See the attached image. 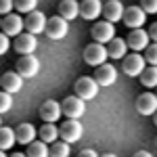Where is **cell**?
<instances>
[{"label":"cell","mask_w":157,"mask_h":157,"mask_svg":"<svg viewBox=\"0 0 157 157\" xmlns=\"http://www.w3.org/2000/svg\"><path fill=\"white\" fill-rule=\"evenodd\" d=\"M128 29H138L143 27L147 21V13L143 11V6H128L124 13V19H121Z\"/></svg>","instance_id":"obj_10"},{"label":"cell","mask_w":157,"mask_h":157,"mask_svg":"<svg viewBox=\"0 0 157 157\" xmlns=\"http://www.w3.org/2000/svg\"><path fill=\"white\" fill-rule=\"evenodd\" d=\"M94 80H97L98 86H113V84H115V80H117V69H115L113 65L105 63V65L97 67Z\"/></svg>","instance_id":"obj_15"},{"label":"cell","mask_w":157,"mask_h":157,"mask_svg":"<svg viewBox=\"0 0 157 157\" xmlns=\"http://www.w3.org/2000/svg\"><path fill=\"white\" fill-rule=\"evenodd\" d=\"M140 84L145 88H157V67L155 65L147 67L145 71L140 73Z\"/></svg>","instance_id":"obj_26"},{"label":"cell","mask_w":157,"mask_h":157,"mask_svg":"<svg viewBox=\"0 0 157 157\" xmlns=\"http://www.w3.org/2000/svg\"><path fill=\"white\" fill-rule=\"evenodd\" d=\"M103 13V2L101 0H82L80 4V15L88 19V21H94L98 19V15Z\"/></svg>","instance_id":"obj_19"},{"label":"cell","mask_w":157,"mask_h":157,"mask_svg":"<svg viewBox=\"0 0 157 157\" xmlns=\"http://www.w3.org/2000/svg\"><path fill=\"white\" fill-rule=\"evenodd\" d=\"M86 101H82L80 97H67L63 103H61V109H63V115H67L69 120H80L86 111Z\"/></svg>","instance_id":"obj_7"},{"label":"cell","mask_w":157,"mask_h":157,"mask_svg":"<svg viewBox=\"0 0 157 157\" xmlns=\"http://www.w3.org/2000/svg\"><path fill=\"white\" fill-rule=\"evenodd\" d=\"M90 34H92V38L97 40L98 44H109L115 38V27H113V23H109V21H97V23L92 25Z\"/></svg>","instance_id":"obj_8"},{"label":"cell","mask_w":157,"mask_h":157,"mask_svg":"<svg viewBox=\"0 0 157 157\" xmlns=\"http://www.w3.org/2000/svg\"><path fill=\"white\" fill-rule=\"evenodd\" d=\"M27 157H50V149L46 147L44 140H34L27 145Z\"/></svg>","instance_id":"obj_23"},{"label":"cell","mask_w":157,"mask_h":157,"mask_svg":"<svg viewBox=\"0 0 157 157\" xmlns=\"http://www.w3.org/2000/svg\"><path fill=\"white\" fill-rule=\"evenodd\" d=\"M15 143H17L15 130H13V128H6V126H4V128L0 130V149H2V151H9V149H11V147L15 145Z\"/></svg>","instance_id":"obj_25"},{"label":"cell","mask_w":157,"mask_h":157,"mask_svg":"<svg viewBox=\"0 0 157 157\" xmlns=\"http://www.w3.org/2000/svg\"><path fill=\"white\" fill-rule=\"evenodd\" d=\"M140 6L147 15H155L157 13V0H140Z\"/></svg>","instance_id":"obj_31"},{"label":"cell","mask_w":157,"mask_h":157,"mask_svg":"<svg viewBox=\"0 0 157 157\" xmlns=\"http://www.w3.org/2000/svg\"><path fill=\"white\" fill-rule=\"evenodd\" d=\"M78 157H101V155H97V151H92V149H84V151H80Z\"/></svg>","instance_id":"obj_34"},{"label":"cell","mask_w":157,"mask_h":157,"mask_svg":"<svg viewBox=\"0 0 157 157\" xmlns=\"http://www.w3.org/2000/svg\"><path fill=\"white\" fill-rule=\"evenodd\" d=\"M13 6H15V0H0V13H2V17L13 13Z\"/></svg>","instance_id":"obj_32"},{"label":"cell","mask_w":157,"mask_h":157,"mask_svg":"<svg viewBox=\"0 0 157 157\" xmlns=\"http://www.w3.org/2000/svg\"><path fill=\"white\" fill-rule=\"evenodd\" d=\"M59 15L65 21H71L80 15V4L75 0H61L59 2Z\"/></svg>","instance_id":"obj_21"},{"label":"cell","mask_w":157,"mask_h":157,"mask_svg":"<svg viewBox=\"0 0 157 157\" xmlns=\"http://www.w3.org/2000/svg\"><path fill=\"white\" fill-rule=\"evenodd\" d=\"M11 157H27V155H25V153H13Z\"/></svg>","instance_id":"obj_37"},{"label":"cell","mask_w":157,"mask_h":157,"mask_svg":"<svg viewBox=\"0 0 157 157\" xmlns=\"http://www.w3.org/2000/svg\"><path fill=\"white\" fill-rule=\"evenodd\" d=\"M15 136H17V143L27 147L29 143H34V138H36V128L32 124H19L17 130H15Z\"/></svg>","instance_id":"obj_20"},{"label":"cell","mask_w":157,"mask_h":157,"mask_svg":"<svg viewBox=\"0 0 157 157\" xmlns=\"http://www.w3.org/2000/svg\"><path fill=\"white\" fill-rule=\"evenodd\" d=\"M44 27H46V17L42 15L40 11H32L27 13V17H25V29L29 32V34H42L44 32Z\"/></svg>","instance_id":"obj_17"},{"label":"cell","mask_w":157,"mask_h":157,"mask_svg":"<svg viewBox=\"0 0 157 157\" xmlns=\"http://www.w3.org/2000/svg\"><path fill=\"white\" fill-rule=\"evenodd\" d=\"M155 145H157V138H155Z\"/></svg>","instance_id":"obj_41"},{"label":"cell","mask_w":157,"mask_h":157,"mask_svg":"<svg viewBox=\"0 0 157 157\" xmlns=\"http://www.w3.org/2000/svg\"><path fill=\"white\" fill-rule=\"evenodd\" d=\"M147 63H151V65H155L157 67V42H153V44H149L147 46Z\"/></svg>","instance_id":"obj_30"},{"label":"cell","mask_w":157,"mask_h":157,"mask_svg":"<svg viewBox=\"0 0 157 157\" xmlns=\"http://www.w3.org/2000/svg\"><path fill=\"white\" fill-rule=\"evenodd\" d=\"M13 107V94H9V92H0V111L2 113H6L9 109Z\"/></svg>","instance_id":"obj_29"},{"label":"cell","mask_w":157,"mask_h":157,"mask_svg":"<svg viewBox=\"0 0 157 157\" xmlns=\"http://www.w3.org/2000/svg\"><path fill=\"white\" fill-rule=\"evenodd\" d=\"M136 111L140 115H155L157 113V94L153 92H143L140 97L136 98Z\"/></svg>","instance_id":"obj_11"},{"label":"cell","mask_w":157,"mask_h":157,"mask_svg":"<svg viewBox=\"0 0 157 157\" xmlns=\"http://www.w3.org/2000/svg\"><path fill=\"white\" fill-rule=\"evenodd\" d=\"M0 86H2L4 92L15 94V92H19V90L23 88V78H21L17 71H6L4 75H2V80H0Z\"/></svg>","instance_id":"obj_18"},{"label":"cell","mask_w":157,"mask_h":157,"mask_svg":"<svg viewBox=\"0 0 157 157\" xmlns=\"http://www.w3.org/2000/svg\"><path fill=\"white\" fill-rule=\"evenodd\" d=\"M109 59V52H107V46L105 44H98V42H92V44H88L84 48V61L88 65H92V67H101V65H105Z\"/></svg>","instance_id":"obj_1"},{"label":"cell","mask_w":157,"mask_h":157,"mask_svg":"<svg viewBox=\"0 0 157 157\" xmlns=\"http://www.w3.org/2000/svg\"><path fill=\"white\" fill-rule=\"evenodd\" d=\"M71 155V147L65 140H57L50 147V157H69Z\"/></svg>","instance_id":"obj_27"},{"label":"cell","mask_w":157,"mask_h":157,"mask_svg":"<svg viewBox=\"0 0 157 157\" xmlns=\"http://www.w3.org/2000/svg\"><path fill=\"white\" fill-rule=\"evenodd\" d=\"M44 32H46V36H48L50 40H63V38L67 36V32H69V23H67L61 15H57V17L46 19Z\"/></svg>","instance_id":"obj_4"},{"label":"cell","mask_w":157,"mask_h":157,"mask_svg":"<svg viewBox=\"0 0 157 157\" xmlns=\"http://www.w3.org/2000/svg\"><path fill=\"white\" fill-rule=\"evenodd\" d=\"M132 157H153V155H151L149 151H136V153H134Z\"/></svg>","instance_id":"obj_36"},{"label":"cell","mask_w":157,"mask_h":157,"mask_svg":"<svg viewBox=\"0 0 157 157\" xmlns=\"http://www.w3.org/2000/svg\"><path fill=\"white\" fill-rule=\"evenodd\" d=\"M124 13H126V9H124V4L120 0H109L107 4H103V15H105V21H109V23L121 21Z\"/></svg>","instance_id":"obj_16"},{"label":"cell","mask_w":157,"mask_h":157,"mask_svg":"<svg viewBox=\"0 0 157 157\" xmlns=\"http://www.w3.org/2000/svg\"><path fill=\"white\" fill-rule=\"evenodd\" d=\"M73 90H75V97H80L82 101H92L98 94V84L94 78H80L73 84Z\"/></svg>","instance_id":"obj_3"},{"label":"cell","mask_w":157,"mask_h":157,"mask_svg":"<svg viewBox=\"0 0 157 157\" xmlns=\"http://www.w3.org/2000/svg\"><path fill=\"white\" fill-rule=\"evenodd\" d=\"M0 27H2V34L9 38H17L19 34H23V27H25V21L19 17V15H15V13H9V15H4L2 17V21H0Z\"/></svg>","instance_id":"obj_5"},{"label":"cell","mask_w":157,"mask_h":157,"mask_svg":"<svg viewBox=\"0 0 157 157\" xmlns=\"http://www.w3.org/2000/svg\"><path fill=\"white\" fill-rule=\"evenodd\" d=\"M82 134H84V128H82V124L78 120H67L63 121V126L59 128V136L65 140V143H75V140H80L82 138Z\"/></svg>","instance_id":"obj_6"},{"label":"cell","mask_w":157,"mask_h":157,"mask_svg":"<svg viewBox=\"0 0 157 157\" xmlns=\"http://www.w3.org/2000/svg\"><path fill=\"white\" fill-rule=\"evenodd\" d=\"M0 157H9V155H6V153H4V151H2V153H0Z\"/></svg>","instance_id":"obj_40"},{"label":"cell","mask_w":157,"mask_h":157,"mask_svg":"<svg viewBox=\"0 0 157 157\" xmlns=\"http://www.w3.org/2000/svg\"><path fill=\"white\" fill-rule=\"evenodd\" d=\"M153 124H155V126H157V113H155V115H153Z\"/></svg>","instance_id":"obj_39"},{"label":"cell","mask_w":157,"mask_h":157,"mask_svg":"<svg viewBox=\"0 0 157 157\" xmlns=\"http://www.w3.org/2000/svg\"><path fill=\"white\" fill-rule=\"evenodd\" d=\"M107 52H109L111 59H124L126 52H128V42L121 40V38H113L107 46Z\"/></svg>","instance_id":"obj_22"},{"label":"cell","mask_w":157,"mask_h":157,"mask_svg":"<svg viewBox=\"0 0 157 157\" xmlns=\"http://www.w3.org/2000/svg\"><path fill=\"white\" fill-rule=\"evenodd\" d=\"M38 134H40V140H44L46 145H48V143H57V138H59V128H57L55 124H44Z\"/></svg>","instance_id":"obj_24"},{"label":"cell","mask_w":157,"mask_h":157,"mask_svg":"<svg viewBox=\"0 0 157 157\" xmlns=\"http://www.w3.org/2000/svg\"><path fill=\"white\" fill-rule=\"evenodd\" d=\"M36 6H38V0H15V9L19 13H32V11H36Z\"/></svg>","instance_id":"obj_28"},{"label":"cell","mask_w":157,"mask_h":157,"mask_svg":"<svg viewBox=\"0 0 157 157\" xmlns=\"http://www.w3.org/2000/svg\"><path fill=\"white\" fill-rule=\"evenodd\" d=\"M121 69L128 78H140V73L147 69V59L140 57L138 52H132L130 57L126 55L124 57V63H121Z\"/></svg>","instance_id":"obj_2"},{"label":"cell","mask_w":157,"mask_h":157,"mask_svg":"<svg viewBox=\"0 0 157 157\" xmlns=\"http://www.w3.org/2000/svg\"><path fill=\"white\" fill-rule=\"evenodd\" d=\"M15 71L19 73L21 78H34L40 71V61L34 55H23L21 59L17 61V69Z\"/></svg>","instance_id":"obj_9"},{"label":"cell","mask_w":157,"mask_h":157,"mask_svg":"<svg viewBox=\"0 0 157 157\" xmlns=\"http://www.w3.org/2000/svg\"><path fill=\"white\" fill-rule=\"evenodd\" d=\"M9 46H11V40H9V36L2 34V36H0V52L4 55V52L9 50Z\"/></svg>","instance_id":"obj_33"},{"label":"cell","mask_w":157,"mask_h":157,"mask_svg":"<svg viewBox=\"0 0 157 157\" xmlns=\"http://www.w3.org/2000/svg\"><path fill=\"white\" fill-rule=\"evenodd\" d=\"M36 46H38V40L29 32H23V34H19V36L15 38V50L19 55H32L36 50Z\"/></svg>","instance_id":"obj_13"},{"label":"cell","mask_w":157,"mask_h":157,"mask_svg":"<svg viewBox=\"0 0 157 157\" xmlns=\"http://www.w3.org/2000/svg\"><path fill=\"white\" fill-rule=\"evenodd\" d=\"M149 38H151L153 42H157V23H153L149 27Z\"/></svg>","instance_id":"obj_35"},{"label":"cell","mask_w":157,"mask_h":157,"mask_svg":"<svg viewBox=\"0 0 157 157\" xmlns=\"http://www.w3.org/2000/svg\"><path fill=\"white\" fill-rule=\"evenodd\" d=\"M101 157H117V155H113V153H105V155H101Z\"/></svg>","instance_id":"obj_38"},{"label":"cell","mask_w":157,"mask_h":157,"mask_svg":"<svg viewBox=\"0 0 157 157\" xmlns=\"http://www.w3.org/2000/svg\"><path fill=\"white\" fill-rule=\"evenodd\" d=\"M61 113H63V109H61V103H57V101H44L40 107V117L44 120V124L59 121Z\"/></svg>","instance_id":"obj_14"},{"label":"cell","mask_w":157,"mask_h":157,"mask_svg":"<svg viewBox=\"0 0 157 157\" xmlns=\"http://www.w3.org/2000/svg\"><path fill=\"white\" fill-rule=\"evenodd\" d=\"M149 32H145L143 27H138V29H130V36L126 38V42H128V46L134 50V52H140V50H147L149 46Z\"/></svg>","instance_id":"obj_12"}]
</instances>
